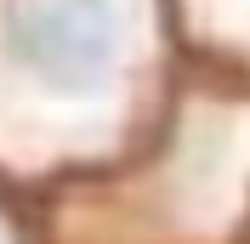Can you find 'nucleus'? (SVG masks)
<instances>
[{
	"mask_svg": "<svg viewBox=\"0 0 250 244\" xmlns=\"http://www.w3.org/2000/svg\"><path fill=\"white\" fill-rule=\"evenodd\" d=\"M6 40L34 80L57 91H91L120 51L114 0H12Z\"/></svg>",
	"mask_w": 250,
	"mask_h": 244,
	"instance_id": "f257e3e1",
	"label": "nucleus"
}]
</instances>
